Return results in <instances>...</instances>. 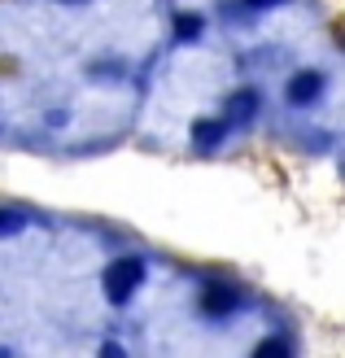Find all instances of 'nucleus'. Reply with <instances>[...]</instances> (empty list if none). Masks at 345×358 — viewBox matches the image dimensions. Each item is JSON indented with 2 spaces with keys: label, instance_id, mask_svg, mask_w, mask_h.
Masks as SVG:
<instances>
[{
  "label": "nucleus",
  "instance_id": "1",
  "mask_svg": "<svg viewBox=\"0 0 345 358\" xmlns=\"http://www.w3.org/2000/svg\"><path fill=\"white\" fill-rule=\"evenodd\" d=\"M140 280H144V262L140 258H118L105 266V297L114 301V306H122V301H132V293L140 289Z\"/></svg>",
  "mask_w": 345,
  "mask_h": 358
},
{
  "label": "nucleus",
  "instance_id": "2",
  "mask_svg": "<svg viewBox=\"0 0 345 358\" xmlns=\"http://www.w3.org/2000/svg\"><path fill=\"white\" fill-rule=\"evenodd\" d=\"M319 92H323V75H319V70H297V75L288 79V101H293V105H311Z\"/></svg>",
  "mask_w": 345,
  "mask_h": 358
},
{
  "label": "nucleus",
  "instance_id": "3",
  "mask_svg": "<svg viewBox=\"0 0 345 358\" xmlns=\"http://www.w3.org/2000/svg\"><path fill=\"white\" fill-rule=\"evenodd\" d=\"M236 306H241V293L227 289V284H210V289L202 293V310L214 315V319H219V315H232Z\"/></svg>",
  "mask_w": 345,
  "mask_h": 358
},
{
  "label": "nucleus",
  "instance_id": "4",
  "mask_svg": "<svg viewBox=\"0 0 345 358\" xmlns=\"http://www.w3.org/2000/svg\"><path fill=\"white\" fill-rule=\"evenodd\" d=\"M223 136H227V122H214V118L192 122V145H197V149H214V145H223Z\"/></svg>",
  "mask_w": 345,
  "mask_h": 358
},
{
  "label": "nucleus",
  "instance_id": "5",
  "mask_svg": "<svg viewBox=\"0 0 345 358\" xmlns=\"http://www.w3.org/2000/svg\"><path fill=\"white\" fill-rule=\"evenodd\" d=\"M206 31V22H202V17H197V13H179L175 17V40H197V35H202Z\"/></svg>",
  "mask_w": 345,
  "mask_h": 358
},
{
  "label": "nucleus",
  "instance_id": "6",
  "mask_svg": "<svg viewBox=\"0 0 345 358\" xmlns=\"http://www.w3.org/2000/svg\"><path fill=\"white\" fill-rule=\"evenodd\" d=\"M253 110H258V92H249V87L227 101V114H232V118H249Z\"/></svg>",
  "mask_w": 345,
  "mask_h": 358
},
{
  "label": "nucleus",
  "instance_id": "7",
  "mask_svg": "<svg viewBox=\"0 0 345 358\" xmlns=\"http://www.w3.org/2000/svg\"><path fill=\"white\" fill-rule=\"evenodd\" d=\"M27 227V214H17V210H0V236H13V231H22Z\"/></svg>",
  "mask_w": 345,
  "mask_h": 358
},
{
  "label": "nucleus",
  "instance_id": "8",
  "mask_svg": "<svg viewBox=\"0 0 345 358\" xmlns=\"http://www.w3.org/2000/svg\"><path fill=\"white\" fill-rule=\"evenodd\" d=\"M258 354H262V358H280V354H284V345H280V341H262V345H258Z\"/></svg>",
  "mask_w": 345,
  "mask_h": 358
},
{
  "label": "nucleus",
  "instance_id": "9",
  "mask_svg": "<svg viewBox=\"0 0 345 358\" xmlns=\"http://www.w3.org/2000/svg\"><path fill=\"white\" fill-rule=\"evenodd\" d=\"M249 9H271V5H280V0H245Z\"/></svg>",
  "mask_w": 345,
  "mask_h": 358
}]
</instances>
